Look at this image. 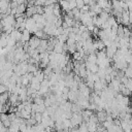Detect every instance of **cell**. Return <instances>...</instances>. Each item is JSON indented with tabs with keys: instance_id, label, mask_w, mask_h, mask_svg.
<instances>
[{
	"instance_id": "cell-1",
	"label": "cell",
	"mask_w": 132,
	"mask_h": 132,
	"mask_svg": "<svg viewBox=\"0 0 132 132\" xmlns=\"http://www.w3.org/2000/svg\"><path fill=\"white\" fill-rule=\"evenodd\" d=\"M26 30L33 34H35L38 29H37V26H36V22L32 19V18H27L26 19Z\"/></svg>"
},
{
	"instance_id": "cell-2",
	"label": "cell",
	"mask_w": 132,
	"mask_h": 132,
	"mask_svg": "<svg viewBox=\"0 0 132 132\" xmlns=\"http://www.w3.org/2000/svg\"><path fill=\"white\" fill-rule=\"evenodd\" d=\"M70 122H71V125H72L73 128L74 127H78L81 123H84V119H82L81 113H72Z\"/></svg>"
},
{
	"instance_id": "cell-3",
	"label": "cell",
	"mask_w": 132,
	"mask_h": 132,
	"mask_svg": "<svg viewBox=\"0 0 132 132\" xmlns=\"http://www.w3.org/2000/svg\"><path fill=\"white\" fill-rule=\"evenodd\" d=\"M40 41H41V39L37 38L36 36L31 37L30 40H29V42H28L29 47H30V48H33V50H37L38 46H39V44H40Z\"/></svg>"
},
{
	"instance_id": "cell-4",
	"label": "cell",
	"mask_w": 132,
	"mask_h": 132,
	"mask_svg": "<svg viewBox=\"0 0 132 132\" xmlns=\"http://www.w3.org/2000/svg\"><path fill=\"white\" fill-rule=\"evenodd\" d=\"M10 37L18 43L19 41H21V39H22V32L20 31V30H16V29H14L12 32H11V34H10Z\"/></svg>"
},
{
	"instance_id": "cell-5",
	"label": "cell",
	"mask_w": 132,
	"mask_h": 132,
	"mask_svg": "<svg viewBox=\"0 0 132 132\" xmlns=\"http://www.w3.org/2000/svg\"><path fill=\"white\" fill-rule=\"evenodd\" d=\"M97 116V119H98V122H100V123H104L105 121H106V119H107V113H106V111L105 110H102V111H98V113L96 114Z\"/></svg>"
},
{
	"instance_id": "cell-6",
	"label": "cell",
	"mask_w": 132,
	"mask_h": 132,
	"mask_svg": "<svg viewBox=\"0 0 132 132\" xmlns=\"http://www.w3.org/2000/svg\"><path fill=\"white\" fill-rule=\"evenodd\" d=\"M59 5H60L61 9H63L64 11H66V13L69 12V11H71L70 10V7H69V1H61V2H59Z\"/></svg>"
},
{
	"instance_id": "cell-7",
	"label": "cell",
	"mask_w": 132,
	"mask_h": 132,
	"mask_svg": "<svg viewBox=\"0 0 132 132\" xmlns=\"http://www.w3.org/2000/svg\"><path fill=\"white\" fill-rule=\"evenodd\" d=\"M97 125L96 123L93 122H87V126H88V131L89 132H97Z\"/></svg>"
},
{
	"instance_id": "cell-8",
	"label": "cell",
	"mask_w": 132,
	"mask_h": 132,
	"mask_svg": "<svg viewBox=\"0 0 132 132\" xmlns=\"http://www.w3.org/2000/svg\"><path fill=\"white\" fill-rule=\"evenodd\" d=\"M122 24L124 25L129 24V10L122 12Z\"/></svg>"
},
{
	"instance_id": "cell-9",
	"label": "cell",
	"mask_w": 132,
	"mask_h": 132,
	"mask_svg": "<svg viewBox=\"0 0 132 132\" xmlns=\"http://www.w3.org/2000/svg\"><path fill=\"white\" fill-rule=\"evenodd\" d=\"M86 61L91 63V64H97V56H96V54L88 55V58H86Z\"/></svg>"
},
{
	"instance_id": "cell-10",
	"label": "cell",
	"mask_w": 132,
	"mask_h": 132,
	"mask_svg": "<svg viewBox=\"0 0 132 132\" xmlns=\"http://www.w3.org/2000/svg\"><path fill=\"white\" fill-rule=\"evenodd\" d=\"M53 14L56 16V18H61V7L59 5V3L55 4L54 6V10H53Z\"/></svg>"
},
{
	"instance_id": "cell-11",
	"label": "cell",
	"mask_w": 132,
	"mask_h": 132,
	"mask_svg": "<svg viewBox=\"0 0 132 132\" xmlns=\"http://www.w3.org/2000/svg\"><path fill=\"white\" fill-rule=\"evenodd\" d=\"M98 16H99V19H100L103 23H105V22L109 19V13H108V12H106V11H103V10H102V11H101V13H100Z\"/></svg>"
},
{
	"instance_id": "cell-12",
	"label": "cell",
	"mask_w": 132,
	"mask_h": 132,
	"mask_svg": "<svg viewBox=\"0 0 132 132\" xmlns=\"http://www.w3.org/2000/svg\"><path fill=\"white\" fill-rule=\"evenodd\" d=\"M77 128H78V131H79V132H89V131H88V126H87V123H86V122L81 123Z\"/></svg>"
},
{
	"instance_id": "cell-13",
	"label": "cell",
	"mask_w": 132,
	"mask_h": 132,
	"mask_svg": "<svg viewBox=\"0 0 132 132\" xmlns=\"http://www.w3.org/2000/svg\"><path fill=\"white\" fill-rule=\"evenodd\" d=\"M85 1L84 0H79V1H76V8H78L79 10L85 6Z\"/></svg>"
},
{
	"instance_id": "cell-14",
	"label": "cell",
	"mask_w": 132,
	"mask_h": 132,
	"mask_svg": "<svg viewBox=\"0 0 132 132\" xmlns=\"http://www.w3.org/2000/svg\"><path fill=\"white\" fill-rule=\"evenodd\" d=\"M7 92H8L7 88H6L3 84H1V85H0V95H3V94H5V93H7Z\"/></svg>"
},
{
	"instance_id": "cell-15",
	"label": "cell",
	"mask_w": 132,
	"mask_h": 132,
	"mask_svg": "<svg viewBox=\"0 0 132 132\" xmlns=\"http://www.w3.org/2000/svg\"><path fill=\"white\" fill-rule=\"evenodd\" d=\"M125 87L132 93V78H129V80H128V82H127V85Z\"/></svg>"
},
{
	"instance_id": "cell-16",
	"label": "cell",
	"mask_w": 132,
	"mask_h": 132,
	"mask_svg": "<svg viewBox=\"0 0 132 132\" xmlns=\"http://www.w3.org/2000/svg\"><path fill=\"white\" fill-rule=\"evenodd\" d=\"M129 23L132 24V11H129Z\"/></svg>"
},
{
	"instance_id": "cell-17",
	"label": "cell",
	"mask_w": 132,
	"mask_h": 132,
	"mask_svg": "<svg viewBox=\"0 0 132 132\" xmlns=\"http://www.w3.org/2000/svg\"><path fill=\"white\" fill-rule=\"evenodd\" d=\"M39 132H46V130H41V131H39Z\"/></svg>"
},
{
	"instance_id": "cell-18",
	"label": "cell",
	"mask_w": 132,
	"mask_h": 132,
	"mask_svg": "<svg viewBox=\"0 0 132 132\" xmlns=\"http://www.w3.org/2000/svg\"><path fill=\"white\" fill-rule=\"evenodd\" d=\"M0 124H1V117H0Z\"/></svg>"
},
{
	"instance_id": "cell-19",
	"label": "cell",
	"mask_w": 132,
	"mask_h": 132,
	"mask_svg": "<svg viewBox=\"0 0 132 132\" xmlns=\"http://www.w3.org/2000/svg\"><path fill=\"white\" fill-rule=\"evenodd\" d=\"M0 38H1V33H0Z\"/></svg>"
},
{
	"instance_id": "cell-20",
	"label": "cell",
	"mask_w": 132,
	"mask_h": 132,
	"mask_svg": "<svg viewBox=\"0 0 132 132\" xmlns=\"http://www.w3.org/2000/svg\"><path fill=\"white\" fill-rule=\"evenodd\" d=\"M131 28H132V27H131Z\"/></svg>"
}]
</instances>
